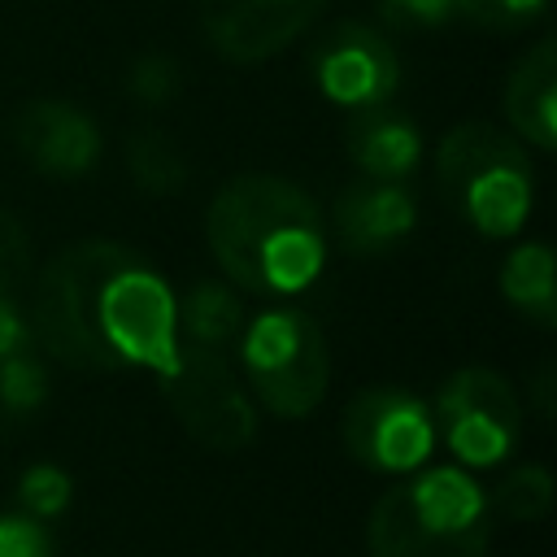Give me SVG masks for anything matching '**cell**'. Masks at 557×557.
<instances>
[{
    "label": "cell",
    "instance_id": "cell-1",
    "mask_svg": "<svg viewBox=\"0 0 557 557\" xmlns=\"http://www.w3.org/2000/svg\"><path fill=\"white\" fill-rule=\"evenodd\" d=\"M30 335L74 370L178 366V300L170 283L117 239H78L35 278Z\"/></svg>",
    "mask_w": 557,
    "mask_h": 557
},
{
    "label": "cell",
    "instance_id": "cell-2",
    "mask_svg": "<svg viewBox=\"0 0 557 557\" xmlns=\"http://www.w3.org/2000/svg\"><path fill=\"white\" fill-rule=\"evenodd\" d=\"M218 270L252 296H296L326 261V226L313 196L278 174H235L205 209Z\"/></svg>",
    "mask_w": 557,
    "mask_h": 557
},
{
    "label": "cell",
    "instance_id": "cell-3",
    "mask_svg": "<svg viewBox=\"0 0 557 557\" xmlns=\"http://www.w3.org/2000/svg\"><path fill=\"white\" fill-rule=\"evenodd\" d=\"M492 500L461 466L413 470L387 487L366 522L370 557H487Z\"/></svg>",
    "mask_w": 557,
    "mask_h": 557
},
{
    "label": "cell",
    "instance_id": "cell-4",
    "mask_svg": "<svg viewBox=\"0 0 557 557\" xmlns=\"http://www.w3.org/2000/svg\"><path fill=\"white\" fill-rule=\"evenodd\" d=\"M435 178L444 200L487 239H509L531 218L535 170L513 131L492 122H457L435 148Z\"/></svg>",
    "mask_w": 557,
    "mask_h": 557
},
{
    "label": "cell",
    "instance_id": "cell-5",
    "mask_svg": "<svg viewBox=\"0 0 557 557\" xmlns=\"http://www.w3.org/2000/svg\"><path fill=\"white\" fill-rule=\"evenodd\" d=\"M235 348L252 396L274 418H305L322 405L331 383V352L322 326L305 309L274 305L244 318Z\"/></svg>",
    "mask_w": 557,
    "mask_h": 557
},
{
    "label": "cell",
    "instance_id": "cell-6",
    "mask_svg": "<svg viewBox=\"0 0 557 557\" xmlns=\"http://www.w3.org/2000/svg\"><path fill=\"white\" fill-rule=\"evenodd\" d=\"M178 426L209 453H239L257 435V409L226 352L178 344V366L161 379Z\"/></svg>",
    "mask_w": 557,
    "mask_h": 557
},
{
    "label": "cell",
    "instance_id": "cell-7",
    "mask_svg": "<svg viewBox=\"0 0 557 557\" xmlns=\"http://www.w3.org/2000/svg\"><path fill=\"white\" fill-rule=\"evenodd\" d=\"M431 422L461 466L483 470L513 453L522 435V400L500 370L466 366L444 379Z\"/></svg>",
    "mask_w": 557,
    "mask_h": 557
},
{
    "label": "cell",
    "instance_id": "cell-8",
    "mask_svg": "<svg viewBox=\"0 0 557 557\" xmlns=\"http://www.w3.org/2000/svg\"><path fill=\"white\" fill-rule=\"evenodd\" d=\"M344 448L357 466L383 474L418 470L435 448L431 409L405 387H366L344 405L339 418Z\"/></svg>",
    "mask_w": 557,
    "mask_h": 557
},
{
    "label": "cell",
    "instance_id": "cell-9",
    "mask_svg": "<svg viewBox=\"0 0 557 557\" xmlns=\"http://www.w3.org/2000/svg\"><path fill=\"white\" fill-rule=\"evenodd\" d=\"M309 74H313V87L322 100H331L344 113H357L370 104H387L396 96L400 57L379 26L339 22L313 44Z\"/></svg>",
    "mask_w": 557,
    "mask_h": 557
},
{
    "label": "cell",
    "instance_id": "cell-10",
    "mask_svg": "<svg viewBox=\"0 0 557 557\" xmlns=\"http://www.w3.org/2000/svg\"><path fill=\"white\" fill-rule=\"evenodd\" d=\"M326 0H200L205 39L235 65H257L296 44Z\"/></svg>",
    "mask_w": 557,
    "mask_h": 557
},
{
    "label": "cell",
    "instance_id": "cell-11",
    "mask_svg": "<svg viewBox=\"0 0 557 557\" xmlns=\"http://www.w3.org/2000/svg\"><path fill=\"white\" fill-rule=\"evenodd\" d=\"M13 144L44 178H87L104 152L100 126L91 122V113L52 96L26 100L17 109Z\"/></svg>",
    "mask_w": 557,
    "mask_h": 557
},
{
    "label": "cell",
    "instance_id": "cell-12",
    "mask_svg": "<svg viewBox=\"0 0 557 557\" xmlns=\"http://www.w3.org/2000/svg\"><path fill=\"white\" fill-rule=\"evenodd\" d=\"M335 235L352 257H379L387 248H396L400 239L413 235L418 226V205L409 196L405 183H387V178H357L335 196L331 209Z\"/></svg>",
    "mask_w": 557,
    "mask_h": 557
},
{
    "label": "cell",
    "instance_id": "cell-13",
    "mask_svg": "<svg viewBox=\"0 0 557 557\" xmlns=\"http://www.w3.org/2000/svg\"><path fill=\"white\" fill-rule=\"evenodd\" d=\"M344 152L366 178L405 183L422 161V126L405 109H396L392 100L370 104V109L348 113Z\"/></svg>",
    "mask_w": 557,
    "mask_h": 557
},
{
    "label": "cell",
    "instance_id": "cell-14",
    "mask_svg": "<svg viewBox=\"0 0 557 557\" xmlns=\"http://www.w3.org/2000/svg\"><path fill=\"white\" fill-rule=\"evenodd\" d=\"M505 117L522 144L540 152L557 148V44L548 35L513 61L505 78Z\"/></svg>",
    "mask_w": 557,
    "mask_h": 557
},
{
    "label": "cell",
    "instance_id": "cell-15",
    "mask_svg": "<svg viewBox=\"0 0 557 557\" xmlns=\"http://www.w3.org/2000/svg\"><path fill=\"white\" fill-rule=\"evenodd\" d=\"M500 292L535 326H544V331L557 326V265H553V252L544 239H527L505 257Z\"/></svg>",
    "mask_w": 557,
    "mask_h": 557
},
{
    "label": "cell",
    "instance_id": "cell-16",
    "mask_svg": "<svg viewBox=\"0 0 557 557\" xmlns=\"http://www.w3.org/2000/svg\"><path fill=\"white\" fill-rule=\"evenodd\" d=\"M244 331V300L213 278H200L183 305H178V344H196L209 352H226L235 348Z\"/></svg>",
    "mask_w": 557,
    "mask_h": 557
},
{
    "label": "cell",
    "instance_id": "cell-17",
    "mask_svg": "<svg viewBox=\"0 0 557 557\" xmlns=\"http://www.w3.org/2000/svg\"><path fill=\"white\" fill-rule=\"evenodd\" d=\"M126 170H131V183L139 191H148V196H174V191L187 187V157L157 126L131 131V139H126Z\"/></svg>",
    "mask_w": 557,
    "mask_h": 557
},
{
    "label": "cell",
    "instance_id": "cell-18",
    "mask_svg": "<svg viewBox=\"0 0 557 557\" xmlns=\"http://www.w3.org/2000/svg\"><path fill=\"white\" fill-rule=\"evenodd\" d=\"M48 400V366L35 352V344L0 357V413L26 418Z\"/></svg>",
    "mask_w": 557,
    "mask_h": 557
},
{
    "label": "cell",
    "instance_id": "cell-19",
    "mask_svg": "<svg viewBox=\"0 0 557 557\" xmlns=\"http://www.w3.org/2000/svg\"><path fill=\"white\" fill-rule=\"evenodd\" d=\"M548 509H553V474L535 461L513 466L492 492V513H505L513 522H540Z\"/></svg>",
    "mask_w": 557,
    "mask_h": 557
},
{
    "label": "cell",
    "instance_id": "cell-20",
    "mask_svg": "<svg viewBox=\"0 0 557 557\" xmlns=\"http://www.w3.org/2000/svg\"><path fill=\"white\" fill-rule=\"evenodd\" d=\"M183 87V65L165 52H144L139 61H131L126 70V96L144 109H161L178 96Z\"/></svg>",
    "mask_w": 557,
    "mask_h": 557
},
{
    "label": "cell",
    "instance_id": "cell-21",
    "mask_svg": "<svg viewBox=\"0 0 557 557\" xmlns=\"http://www.w3.org/2000/svg\"><path fill=\"white\" fill-rule=\"evenodd\" d=\"M70 496H74V483H70V474H65L61 466H52V461L30 466V470L22 474V483H17V505H22V513L35 518V522H48V518L65 513Z\"/></svg>",
    "mask_w": 557,
    "mask_h": 557
},
{
    "label": "cell",
    "instance_id": "cell-22",
    "mask_svg": "<svg viewBox=\"0 0 557 557\" xmlns=\"http://www.w3.org/2000/svg\"><path fill=\"white\" fill-rule=\"evenodd\" d=\"M548 0H453V13L487 30H522L544 13Z\"/></svg>",
    "mask_w": 557,
    "mask_h": 557
},
{
    "label": "cell",
    "instance_id": "cell-23",
    "mask_svg": "<svg viewBox=\"0 0 557 557\" xmlns=\"http://www.w3.org/2000/svg\"><path fill=\"white\" fill-rule=\"evenodd\" d=\"M26 278H30V235L9 209H0V296H13V287H22Z\"/></svg>",
    "mask_w": 557,
    "mask_h": 557
},
{
    "label": "cell",
    "instance_id": "cell-24",
    "mask_svg": "<svg viewBox=\"0 0 557 557\" xmlns=\"http://www.w3.org/2000/svg\"><path fill=\"white\" fill-rule=\"evenodd\" d=\"M0 557H57L52 535L44 522L26 513H4L0 518Z\"/></svg>",
    "mask_w": 557,
    "mask_h": 557
},
{
    "label": "cell",
    "instance_id": "cell-25",
    "mask_svg": "<svg viewBox=\"0 0 557 557\" xmlns=\"http://www.w3.org/2000/svg\"><path fill=\"white\" fill-rule=\"evenodd\" d=\"M379 17L392 30H431L453 17V0H379Z\"/></svg>",
    "mask_w": 557,
    "mask_h": 557
},
{
    "label": "cell",
    "instance_id": "cell-26",
    "mask_svg": "<svg viewBox=\"0 0 557 557\" xmlns=\"http://www.w3.org/2000/svg\"><path fill=\"white\" fill-rule=\"evenodd\" d=\"M26 344H35L30 318L22 313V305H17L13 296H0V357L17 352V348H26Z\"/></svg>",
    "mask_w": 557,
    "mask_h": 557
},
{
    "label": "cell",
    "instance_id": "cell-27",
    "mask_svg": "<svg viewBox=\"0 0 557 557\" xmlns=\"http://www.w3.org/2000/svg\"><path fill=\"white\" fill-rule=\"evenodd\" d=\"M531 392H535V409H540V418L548 422V418H553V366H544V370L535 374Z\"/></svg>",
    "mask_w": 557,
    "mask_h": 557
}]
</instances>
